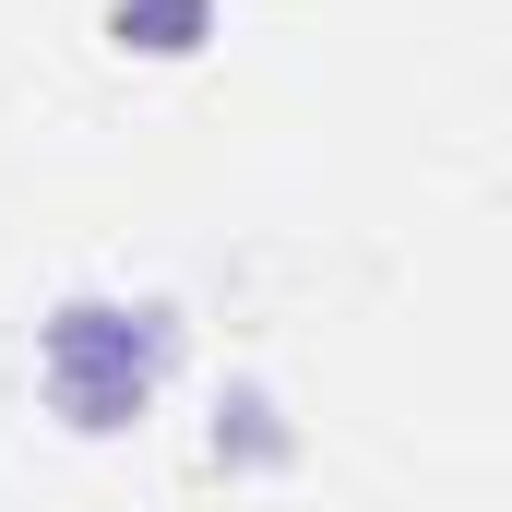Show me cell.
<instances>
[{
	"instance_id": "6da1fadb",
	"label": "cell",
	"mask_w": 512,
	"mask_h": 512,
	"mask_svg": "<svg viewBox=\"0 0 512 512\" xmlns=\"http://www.w3.org/2000/svg\"><path fill=\"white\" fill-rule=\"evenodd\" d=\"M155 346H167L155 310H108V298L48 310V334H36V358H48V405H60L72 429H131L143 393H155Z\"/></svg>"
},
{
	"instance_id": "7a4b0ae2",
	"label": "cell",
	"mask_w": 512,
	"mask_h": 512,
	"mask_svg": "<svg viewBox=\"0 0 512 512\" xmlns=\"http://www.w3.org/2000/svg\"><path fill=\"white\" fill-rule=\"evenodd\" d=\"M203 24H215V0H120V12H108V36H120V48H143V60L203 48Z\"/></svg>"
},
{
	"instance_id": "3957f363",
	"label": "cell",
	"mask_w": 512,
	"mask_h": 512,
	"mask_svg": "<svg viewBox=\"0 0 512 512\" xmlns=\"http://www.w3.org/2000/svg\"><path fill=\"white\" fill-rule=\"evenodd\" d=\"M227 441H239V453H286V429H274V405H262L251 382L215 405V453H227Z\"/></svg>"
}]
</instances>
